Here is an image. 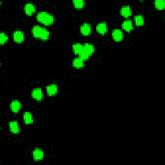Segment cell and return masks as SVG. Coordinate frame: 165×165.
I'll list each match as a JSON object with an SVG mask.
<instances>
[{"mask_svg":"<svg viewBox=\"0 0 165 165\" xmlns=\"http://www.w3.org/2000/svg\"><path fill=\"white\" fill-rule=\"evenodd\" d=\"M31 96L32 98L38 101H41L43 99V92L41 88H36L31 92Z\"/></svg>","mask_w":165,"mask_h":165,"instance_id":"3957f363","label":"cell"},{"mask_svg":"<svg viewBox=\"0 0 165 165\" xmlns=\"http://www.w3.org/2000/svg\"><path fill=\"white\" fill-rule=\"evenodd\" d=\"M9 126L10 132L13 133L17 134L20 132V128L17 121H10L9 124Z\"/></svg>","mask_w":165,"mask_h":165,"instance_id":"4fadbf2b","label":"cell"},{"mask_svg":"<svg viewBox=\"0 0 165 165\" xmlns=\"http://www.w3.org/2000/svg\"><path fill=\"white\" fill-rule=\"evenodd\" d=\"M32 156L35 161H41L44 158V152L41 149L36 148L32 152Z\"/></svg>","mask_w":165,"mask_h":165,"instance_id":"9c48e42d","label":"cell"},{"mask_svg":"<svg viewBox=\"0 0 165 165\" xmlns=\"http://www.w3.org/2000/svg\"><path fill=\"white\" fill-rule=\"evenodd\" d=\"M9 40L8 36L4 32H2L0 34V44L1 45H5Z\"/></svg>","mask_w":165,"mask_h":165,"instance_id":"7402d4cb","label":"cell"},{"mask_svg":"<svg viewBox=\"0 0 165 165\" xmlns=\"http://www.w3.org/2000/svg\"><path fill=\"white\" fill-rule=\"evenodd\" d=\"M72 65L76 69H81L84 66V62L79 57L76 58L73 60Z\"/></svg>","mask_w":165,"mask_h":165,"instance_id":"2e32d148","label":"cell"},{"mask_svg":"<svg viewBox=\"0 0 165 165\" xmlns=\"http://www.w3.org/2000/svg\"><path fill=\"white\" fill-rule=\"evenodd\" d=\"M121 15L124 17H129L132 14V11L130 6H123L120 10Z\"/></svg>","mask_w":165,"mask_h":165,"instance_id":"7c38bea8","label":"cell"},{"mask_svg":"<svg viewBox=\"0 0 165 165\" xmlns=\"http://www.w3.org/2000/svg\"><path fill=\"white\" fill-rule=\"evenodd\" d=\"M79 58H80L81 59H83L84 61H84L88 60L89 59V58H90V55L88 54H87L86 52H84L83 51L80 54H79Z\"/></svg>","mask_w":165,"mask_h":165,"instance_id":"603a6c76","label":"cell"},{"mask_svg":"<svg viewBox=\"0 0 165 165\" xmlns=\"http://www.w3.org/2000/svg\"><path fill=\"white\" fill-rule=\"evenodd\" d=\"M13 39L16 43H21L25 39V35L21 30H16L13 33Z\"/></svg>","mask_w":165,"mask_h":165,"instance_id":"277c9868","label":"cell"},{"mask_svg":"<svg viewBox=\"0 0 165 165\" xmlns=\"http://www.w3.org/2000/svg\"><path fill=\"white\" fill-rule=\"evenodd\" d=\"M32 34L36 38H38L41 40H48L50 38V32L44 28L38 25L34 26L32 28Z\"/></svg>","mask_w":165,"mask_h":165,"instance_id":"6da1fadb","label":"cell"},{"mask_svg":"<svg viewBox=\"0 0 165 165\" xmlns=\"http://www.w3.org/2000/svg\"><path fill=\"white\" fill-rule=\"evenodd\" d=\"M108 30L107 25L105 22L99 23L96 26V31L101 35H105L107 34Z\"/></svg>","mask_w":165,"mask_h":165,"instance_id":"30bf717a","label":"cell"},{"mask_svg":"<svg viewBox=\"0 0 165 165\" xmlns=\"http://www.w3.org/2000/svg\"><path fill=\"white\" fill-rule=\"evenodd\" d=\"M23 121L26 125H30L34 123V118L32 114L28 112H26L23 115Z\"/></svg>","mask_w":165,"mask_h":165,"instance_id":"5bb4252c","label":"cell"},{"mask_svg":"<svg viewBox=\"0 0 165 165\" xmlns=\"http://www.w3.org/2000/svg\"><path fill=\"white\" fill-rule=\"evenodd\" d=\"M155 7L159 10H162L165 8V2L163 0H157L154 2Z\"/></svg>","mask_w":165,"mask_h":165,"instance_id":"44dd1931","label":"cell"},{"mask_svg":"<svg viewBox=\"0 0 165 165\" xmlns=\"http://www.w3.org/2000/svg\"><path fill=\"white\" fill-rule=\"evenodd\" d=\"M134 21L137 27H141L144 24V20L142 15H137L134 17Z\"/></svg>","mask_w":165,"mask_h":165,"instance_id":"d6986e66","label":"cell"},{"mask_svg":"<svg viewBox=\"0 0 165 165\" xmlns=\"http://www.w3.org/2000/svg\"><path fill=\"white\" fill-rule=\"evenodd\" d=\"M36 18L39 23L47 26L52 25L55 21L54 16L45 11H41L38 13L36 16Z\"/></svg>","mask_w":165,"mask_h":165,"instance_id":"7a4b0ae2","label":"cell"},{"mask_svg":"<svg viewBox=\"0 0 165 165\" xmlns=\"http://www.w3.org/2000/svg\"><path fill=\"white\" fill-rule=\"evenodd\" d=\"M72 50L76 55L79 56V54L83 51V45L81 43H75L72 45Z\"/></svg>","mask_w":165,"mask_h":165,"instance_id":"ac0fdd59","label":"cell"},{"mask_svg":"<svg viewBox=\"0 0 165 165\" xmlns=\"http://www.w3.org/2000/svg\"><path fill=\"white\" fill-rule=\"evenodd\" d=\"M122 28L126 32H130L133 28V23L131 20H128L122 23Z\"/></svg>","mask_w":165,"mask_h":165,"instance_id":"9a60e30c","label":"cell"},{"mask_svg":"<svg viewBox=\"0 0 165 165\" xmlns=\"http://www.w3.org/2000/svg\"><path fill=\"white\" fill-rule=\"evenodd\" d=\"M21 108V103L17 100H14L10 103V110L13 113H17Z\"/></svg>","mask_w":165,"mask_h":165,"instance_id":"8fae6325","label":"cell"},{"mask_svg":"<svg viewBox=\"0 0 165 165\" xmlns=\"http://www.w3.org/2000/svg\"><path fill=\"white\" fill-rule=\"evenodd\" d=\"M83 51L88 54L90 56H92L94 53L95 47L91 43H85L83 45Z\"/></svg>","mask_w":165,"mask_h":165,"instance_id":"e0dca14e","label":"cell"},{"mask_svg":"<svg viewBox=\"0 0 165 165\" xmlns=\"http://www.w3.org/2000/svg\"><path fill=\"white\" fill-rule=\"evenodd\" d=\"M112 36L113 39L116 42H119L123 39V32L119 29H115L112 31Z\"/></svg>","mask_w":165,"mask_h":165,"instance_id":"ba28073f","label":"cell"},{"mask_svg":"<svg viewBox=\"0 0 165 165\" xmlns=\"http://www.w3.org/2000/svg\"><path fill=\"white\" fill-rule=\"evenodd\" d=\"M80 32L83 36H88L91 34L92 28L89 23H85L81 26L80 27Z\"/></svg>","mask_w":165,"mask_h":165,"instance_id":"52a82bcc","label":"cell"},{"mask_svg":"<svg viewBox=\"0 0 165 165\" xmlns=\"http://www.w3.org/2000/svg\"><path fill=\"white\" fill-rule=\"evenodd\" d=\"M72 3L74 5V7L77 9H81L85 5V2L82 0H75L72 2Z\"/></svg>","mask_w":165,"mask_h":165,"instance_id":"ffe728a7","label":"cell"},{"mask_svg":"<svg viewBox=\"0 0 165 165\" xmlns=\"http://www.w3.org/2000/svg\"><path fill=\"white\" fill-rule=\"evenodd\" d=\"M47 93L48 96H56L58 92V88L57 84H49L46 87Z\"/></svg>","mask_w":165,"mask_h":165,"instance_id":"5b68a950","label":"cell"},{"mask_svg":"<svg viewBox=\"0 0 165 165\" xmlns=\"http://www.w3.org/2000/svg\"><path fill=\"white\" fill-rule=\"evenodd\" d=\"M24 12L28 16H32L36 13L35 5L31 3H28L24 6Z\"/></svg>","mask_w":165,"mask_h":165,"instance_id":"8992f818","label":"cell"}]
</instances>
